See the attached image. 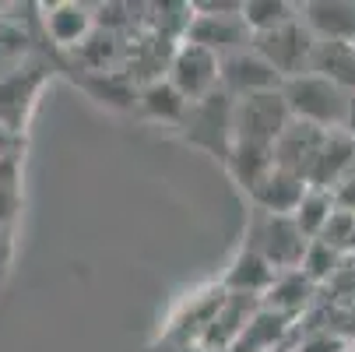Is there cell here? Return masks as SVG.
<instances>
[{
  "label": "cell",
  "instance_id": "cell-1",
  "mask_svg": "<svg viewBox=\"0 0 355 352\" xmlns=\"http://www.w3.org/2000/svg\"><path fill=\"white\" fill-rule=\"evenodd\" d=\"M282 95L288 103L292 120L320 127V131H345V120H348V110H352V95L341 92L334 81L310 71L302 78L285 81Z\"/></svg>",
  "mask_w": 355,
  "mask_h": 352
},
{
  "label": "cell",
  "instance_id": "cell-2",
  "mask_svg": "<svg viewBox=\"0 0 355 352\" xmlns=\"http://www.w3.org/2000/svg\"><path fill=\"white\" fill-rule=\"evenodd\" d=\"M292 113L282 88L278 92H261V95H246L236 99L232 110V144H261L275 148L278 137L288 131Z\"/></svg>",
  "mask_w": 355,
  "mask_h": 352
},
{
  "label": "cell",
  "instance_id": "cell-3",
  "mask_svg": "<svg viewBox=\"0 0 355 352\" xmlns=\"http://www.w3.org/2000/svg\"><path fill=\"white\" fill-rule=\"evenodd\" d=\"M232 110H236V99L225 95L222 88L211 92L208 99H200V103H190L187 120H183L187 141L211 152L215 159L229 162V156H232Z\"/></svg>",
  "mask_w": 355,
  "mask_h": 352
},
{
  "label": "cell",
  "instance_id": "cell-4",
  "mask_svg": "<svg viewBox=\"0 0 355 352\" xmlns=\"http://www.w3.org/2000/svg\"><path fill=\"white\" fill-rule=\"evenodd\" d=\"M253 49L282 74V81H292V78H302V74L313 71L317 39L306 25H302V18H295V22L275 28V32L253 35Z\"/></svg>",
  "mask_w": 355,
  "mask_h": 352
},
{
  "label": "cell",
  "instance_id": "cell-5",
  "mask_svg": "<svg viewBox=\"0 0 355 352\" xmlns=\"http://www.w3.org/2000/svg\"><path fill=\"white\" fill-rule=\"evenodd\" d=\"M313 240H306V233H302L295 226L292 215H257V226H253L250 233V246L253 250H261L264 261L285 275V271H299L302 258H306V250H310Z\"/></svg>",
  "mask_w": 355,
  "mask_h": 352
},
{
  "label": "cell",
  "instance_id": "cell-6",
  "mask_svg": "<svg viewBox=\"0 0 355 352\" xmlns=\"http://www.w3.org/2000/svg\"><path fill=\"white\" fill-rule=\"evenodd\" d=\"M169 81L190 99V103H200V99H208L211 92L222 88V57L183 39L176 46L173 60H169Z\"/></svg>",
  "mask_w": 355,
  "mask_h": 352
},
{
  "label": "cell",
  "instance_id": "cell-7",
  "mask_svg": "<svg viewBox=\"0 0 355 352\" xmlns=\"http://www.w3.org/2000/svg\"><path fill=\"white\" fill-rule=\"evenodd\" d=\"M282 85H285L282 74L253 46L236 49V53L222 57V92L232 95V99L261 95V92H278Z\"/></svg>",
  "mask_w": 355,
  "mask_h": 352
},
{
  "label": "cell",
  "instance_id": "cell-8",
  "mask_svg": "<svg viewBox=\"0 0 355 352\" xmlns=\"http://www.w3.org/2000/svg\"><path fill=\"white\" fill-rule=\"evenodd\" d=\"M183 39L211 49V53H218V57H229V53H236V49L253 46V32L246 28L243 15H197L193 11Z\"/></svg>",
  "mask_w": 355,
  "mask_h": 352
},
{
  "label": "cell",
  "instance_id": "cell-9",
  "mask_svg": "<svg viewBox=\"0 0 355 352\" xmlns=\"http://www.w3.org/2000/svg\"><path fill=\"white\" fill-rule=\"evenodd\" d=\"M331 131H320V127H310V124H299L292 120L288 131L278 137L275 144V166L278 169H288L295 176H302L310 183V173L317 166V156H320V148H324V137Z\"/></svg>",
  "mask_w": 355,
  "mask_h": 352
},
{
  "label": "cell",
  "instance_id": "cell-10",
  "mask_svg": "<svg viewBox=\"0 0 355 352\" xmlns=\"http://www.w3.org/2000/svg\"><path fill=\"white\" fill-rule=\"evenodd\" d=\"M299 18L317 42H355V0H306Z\"/></svg>",
  "mask_w": 355,
  "mask_h": 352
},
{
  "label": "cell",
  "instance_id": "cell-11",
  "mask_svg": "<svg viewBox=\"0 0 355 352\" xmlns=\"http://www.w3.org/2000/svg\"><path fill=\"white\" fill-rule=\"evenodd\" d=\"M306 190H310V183L302 180V176H295V173L275 166V169L264 176V183L253 190L250 197H253V205H257L264 215H295V208L302 205Z\"/></svg>",
  "mask_w": 355,
  "mask_h": 352
},
{
  "label": "cell",
  "instance_id": "cell-12",
  "mask_svg": "<svg viewBox=\"0 0 355 352\" xmlns=\"http://www.w3.org/2000/svg\"><path fill=\"white\" fill-rule=\"evenodd\" d=\"M275 282H278V271L264 261L261 250H253V246L246 243L239 254H236V261H232V268H229L222 289H225V292H243V296H261V299H264Z\"/></svg>",
  "mask_w": 355,
  "mask_h": 352
},
{
  "label": "cell",
  "instance_id": "cell-13",
  "mask_svg": "<svg viewBox=\"0 0 355 352\" xmlns=\"http://www.w3.org/2000/svg\"><path fill=\"white\" fill-rule=\"evenodd\" d=\"M348 173H355V141L345 131H331L324 137V148L317 156V166L310 173V187L334 190Z\"/></svg>",
  "mask_w": 355,
  "mask_h": 352
},
{
  "label": "cell",
  "instance_id": "cell-14",
  "mask_svg": "<svg viewBox=\"0 0 355 352\" xmlns=\"http://www.w3.org/2000/svg\"><path fill=\"white\" fill-rule=\"evenodd\" d=\"M313 74L334 81L341 92L355 99V46L352 42H317Z\"/></svg>",
  "mask_w": 355,
  "mask_h": 352
},
{
  "label": "cell",
  "instance_id": "cell-15",
  "mask_svg": "<svg viewBox=\"0 0 355 352\" xmlns=\"http://www.w3.org/2000/svg\"><path fill=\"white\" fill-rule=\"evenodd\" d=\"M141 110L151 120H169V124H183L187 110H190V99L169 81V78H155L141 88Z\"/></svg>",
  "mask_w": 355,
  "mask_h": 352
},
{
  "label": "cell",
  "instance_id": "cell-16",
  "mask_svg": "<svg viewBox=\"0 0 355 352\" xmlns=\"http://www.w3.org/2000/svg\"><path fill=\"white\" fill-rule=\"evenodd\" d=\"M229 173L236 176V183L253 194L264 176L275 169V148H261V144H232V156H229Z\"/></svg>",
  "mask_w": 355,
  "mask_h": 352
},
{
  "label": "cell",
  "instance_id": "cell-17",
  "mask_svg": "<svg viewBox=\"0 0 355 352\" xmlns=\"http://www.w3.org/2000/svg\"><path fill=\"white\" fill-rule=\"evenodd\" d=\"M288 324H292V317L261 307L257 317H253V321L246 324V331L239 335V342L232 345V352H271L275 342L288 331Z\"/></svg>",
  "mask_w": 355,
  "mask_h": 352
},
{
  "label": "cell",
  "instance_id": "cell-18",
  "mask_svg": "<svg viewBox=\"0 0 355 352\" xmlns=\"http://www.w3.org/2000/svg\"><path fill=\"white\" fill-rule=\"evenodd\" d=\"M46 32L60 46H78L92 32V15L81 4H53L46 11Z\"/></svg>",
  "mask_w": 355,
  "mask_h": 352
},
{
  "label": "cell",
  "instance_id": "cell-19",
  "mask_svg": "<svg viewBox=\"0 0 355 352\" xmlns=\"http://www.w3.org/2000/svg\"><path fill=\"white\" fill-rule=\"evenodd\" d=\"M338 212V201H334V190H324V187H310L306 197H302V205L295 208V226L306 233V240H320L327 222L334 219Z\"/></svg>",
  "mask_w": 355,
  "mask_h": 352
},
{
  "label": "cell",
  "instance_id": "cell-20",
  "mask_svg": "<svg viewBox=\"0 0 355 352\" xmlns=\"http://www.w3.org/2000/svg\"><path fill=\"white\" fill-rule=\"evenodd\" d=\"M295 18H299V4H288V0H243V22L253 35L275 32Z\"/></svg>",
  "mask_w": 355,
  "mask_h": 352
},
{
  "label": "cell",
  "instance_id": "cell-21",
  "mask_svg": "<svg viewBox=\"0 0 355 352\" xmlns=\"http://www.w3.org/2000/svg\"><path fill=\"white\" fill-rule=\"evenodd\" d=\"M310 292H313V282H310L306 275H302V271H285V275H278V282L268 289L264 307L275 310V314L292 317L295 310H302V303L310 299Z\"/></svg>",
  "mask_w": 355,
  "mask_h": 352
},
{
  "label": "cell",
  "instance_id": "cell-22",
  "mask_svg": "<svg viewBox=\"0 0 355 352\" xmlns=\"http://www.w3.org/2000/svg\"><path fill=\"white\" fill-rule=\"evenodd\" d=\"M338 261H341V250H334V246H331V243H324V240H313V243H310V250H306V258H302V265H299V271L306 275L313 285H320L324 278H331V275H334Z\"/></svg>",
  "mask_w": 355,
  "mask_h": 352
},
{
  "label": "cell",
  "instance_id": "cell-23",
  "mask_svg": "<svg viewBox=\"0 0 355 352\" xmlns=\"http://www.w3.org/2000/svg\"><path fill=\"white\" fill-rule=\"evenodd\" d=\"M295 352H352V345L341 342L331 331H320V335H306V338H302Z\"/></svg>",
  "mask_w": 355,
  "mask_h": 352
},
{
  "label": "cell",
  "instance_id": "cell-24",
  "mask_svg": "<svg viewBox=\"0 0 355 352\" xmlns=\"http://www.w3.org/2000/svg\"><path fill=\"white\" fill-rule=\"evenodd\" d=\"M190 8L197 15H243V0H197Z\"/></svg>",
  "mask_w": 355,
  "mask_h": 352
},
{
  "label": "cell",
  "instance_id": "cell-25",
  "mask_svg": "<svg viewBox=\"0 0 355 352\" xmlns=\"http://www.w3.org/2000/svg\"><path fill=\"white\" fill-rule=\"evenodd\" d=\"M11 212H15V194L0 187V226H4V222L11 219Z\"/></svg>",
  "mask_w": 355,
  "mask_h": 352
},
{
  "label": "cell",
  "instance_id": "cell-26",
  "mask_svg": "<svg viewBox=\"0 0 355 352\" xmlns=\"http://www.w3.org/2000/svg\"><path fill=\"white\" fill-rule=\"evenodd\" d=\"M345 134L355 141V99H352V110H348V120H345Z\"/></svg>",
  "mask_w": 355,
  "mask_h": 352
},
{
  "label": "cell",
  "instance_id": "cell-27",
  "mask_svg": "<svg viewBox=\"0 0 355 352\" xmlns=\"http://www.w3.org/2000/svg\"><path fill=\"white\" fill-rule=\"evenodd\" d=\"M352 352H355V345H352Z\"/></svg>",
  "mask_w": 355,
  "mask_h": 352
},
{
  "label": "cell",
  "instance_id": "cell-28",
  "mask_svg": "<svg viewBox=\"0 0 355 352\" xmlns=\"http://www.w3.org/2000/svg\"><path fill=\"white\" fill-rule=\"evenodd\" d=\"M352 46H355V42H352Z\"/></svg>",
  "mask_w": 355,
  "mask_h": 352
}]
</instances>
